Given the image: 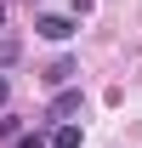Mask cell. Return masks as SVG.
<instances>
[{"label":"cell","instance_id":"7","mask_svg":"<svg viewBox=\"0 0 142 148\" xmlns=\"http://www.w3.org/2000/svg\"><path fill=\"white\" fill-rule=\"evenodd\" d=\"M6 97H12V86H6V80H0V108H6Z\"/></svg>","mask_w":142,"mask_h":148},{"label":"cell","instance_id":"6","mask_svg":"<svg viewBox=\"0 0 142 148\" xmlns=\"http://www.w3.org/2000/svg\"><path fill=\"white\" fill-rule=\"evenodd\" d=\"M23 148H51V143H46L40 131H29V137H23Z\"/></svg>","mask_w":142,"mask_h":148},{"label":"cell","instance_id":"1","mask_svg":"<svg viewBox=\"0 0 142 148\" xmlns=\"http://www.w3.org/2000/svg\"><path fill=\"white\" fill-rule=\"evenodd\" d=\"M80 103H85V97H80V86H63V91L51 97V108H46V125H63L68 114H80Z\"/></svg>","mask_w":142,"mask_h":148},{"label":"cell","instance_id":"4","mask_svg":"<svg viewBox=\"0 0 142 148\" xmlns=\"http://www.w3.org/2000/svg\"><path fill=\"white\" fill-rule=\"evenodd\" d=\"M51 148H80V125H68V120H63V125H57V137H51Z\"/></svg>","mask_w":142,"mask_h":148},{"label":"cell","instance_id":"8","mask_svg":"<svg viewBox=\"0 0 142 148\" xmlns=\"http://www.w3.org/2000/svg\"><path fill=\"white\" fill-rule=\"evenodd\" d=\"M0 23H6V6H0Z\"/></svg>","mask_w":142,"mask_h":148},{"label":"cell","instance_id":"2","mask_svg":"<svg viewBox=\"0 0 142 148\" xmlns=\"http://www.w3.org/2000/svg\"><path fill=\"white\" fill-rule=\"evenodd\" d=\"M34 29H40V34H46V40H68L74 29H80V23H74V17H57V12H46V17H40Z\"/></svg>","mask_w":142,"mask_h":148},{"label":"cell","instance_id":"3","mask_svg":"<svg viewBox=\"0 0 142 148\" xmlns=\"http://www.w3.org/2000/svg\"><path fill=\"white\" fill-rule=\"evenodd\" d=\"M74 74H80V69H74V57H57L51 69H46V80H51V86H68Z\"/></svg>","mask_w":142,"mask_h":148},{"label":"cell","instance_id":"5","mask_svg":"<svg viewBox=\"0 0 142 148\" xmlns=\"http://www.w3.org/2000/svg\"><path fill=\"white\" fill-rule=\"evenodd\" d=\"M17 57H23V46H17V40H12V34H0V69H12Z\"/></svg>","mask_w":142,"mask_h":148}]
</instances>
